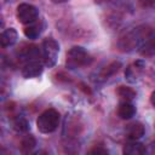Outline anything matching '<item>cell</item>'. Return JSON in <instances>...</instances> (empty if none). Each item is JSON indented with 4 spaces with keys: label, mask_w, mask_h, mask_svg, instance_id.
<instances>
[{
    "label": "cell",
    "mask_w": 155,
    "mask_h": 155,
    "mask_svg": "<svg viewBox=\"0 0 155 155\" xmlns=\"http://www.w3.org/2000/svg\"><path fill=\"white\" fill-rule=\"evenodd\" d=\"M41 48H42L41 53H42V59L45 65L48 68H52L57 62V57L59 52L58 42L52 38H47L42 41Z\"/></svg>",
    "instance_id": "4"
},
{
    "label": "cell",
    "mask_w": 155,
    "mask_h": 155,
    "mask_svg": "<svg viewBox=\"0 0 155 155\" xmlns=\"http://www.w3.org/2000/svg\"><path fill=\"white\" fill-rule=\"evenodd\" d=\"M38 15L39 13H38L36 7L30 4H27V2L19 4L16 10L17 19L22 24H30V23L38 21Z\"/></svg>",
    "instance_id": "5"
},
{
    "label": "cell",
    "mask_w": 155,
    "mask_h": 155,
    "mask_svg": "<svg viewBox=\"0 0 155 155\" xmlns=\"http://www.w3.org/2000/svg\"><path fill=\"white\" fill-rule=\"evenodd\" d=\"M143 68H144V63H143L142 61H137V62H134L133 64L128 65V67L126 68V71H125L126 79H127L130 82H136V80L138 79V76L142 74Z\"/></svg>",
    "instance_id": "8"
},
{
    "label": "cell",
    "mask_w": 155,
    "mask_h": 155,
    "mask_svg": "<svg viewBox=\"0 0 155 155\" xmlns=\"http://www.w3.org/2000/svg\"><path fill=\"white\" fill-rule=\"evenodd\" d=\"M116 93L122 101H127V102L132 101L136 97V92L131 87H127V86H119L116 90Z\"/></svg>",
    "instance_id": "15"
},
{
    "label": "cell",
    "mask_w": 155,
    "mask_h": 155,
    "mask_svg": "<svg viewBox=\"0 0 155 155\" xmlns=\"http://www.w3.org/2000/svg\"><path fill=\"white\" fill-rule=\"evenodd\" d=\"M124 154L126 155H142L145 153V147L137 142V140H131L127 142L125 145H124V149H122Z\"/></svg>",
    "instance_id": "10"
},
{
    "label": "cell",
    "mask_w": 155,
    "mask_h": 155,
    "mask_svg": "<svg viewBox=\"0 0 155 155\" xmlns=\"http://www.w3.org/2000/svg\"><path fill=\"white\" fill-rule=\"evenodd\" d=\"M42 73V64L36 61V59H33V61H28L23 68H22V75L25 78V79H33V78H36L39 76L40 74Z\"/></svg>",
    "instance_id": "6"
},
{
    "label": "cell",
    "mask_w": 155,
    "mask_h": 155,
    "mask_svg": "<svg viewBox=\"0 0 155 155\" xmlns=\"http://www.w3.org/2000/svg\"><path fill=\"white\" fill-rule=\"evenodd\" d=\"M17 41V31L13 28H8L4 30L0 35V44L2 47L12 46Z\"/></svg>",
    "instance_id": "11"
},
{
    "label": "cell",
    "mask_w": 155,
    "mask_h": 155,
    "mask_svg": "<svg viewBox=\"0 0 155 155\" xmlns=\"http://www.w3.org/2000/svg\"><path fill=\"white\" fill-rule=\"evenodd\" d=\"M137 47L142 56L150 57L155 54V30L150 27H138L134 29Z\"/></svg>",
    "instance_id": "1"
},
{
    "label": "cell",
    "mask_w": 155,
    "mask_h": 155,
    "mask_svg": "<svg viewBox=\"0 0 155 155\" xmlns=\"http://www.w3.org/2000/svg\"><path fill=\"white\" fill-rule=\"evenodd\" d=\"M35 145H36L35 138L31 134H27V136H24L22 138L21 144H19V148H21V151L23 154H29L30 151H33V149L35 148Z\"/></svg>",
    "instance_id": "13"
},
{
    "label": "cell",
    "mask_w": 155,
    "mask_h": 155,
    "mask_svg": "<svg viewBox=\"0 0 155 155\" xmlns=\"http://www.w3.org/2000/svg\"><path fill=\"white\" fill-rule=\"evenodd\" d=\"M136 114V108L131 102L124 101L120 103L119 108H117V115L120 119L122 120H128L131 119L133 115Z\"/></svg>",
    "instance_id": "9"
},
{
    "label": "cell",
    "mask_w": 155,
    "mask_h": 155,
    "mask_svg": "<svg viewBox=\"0 0 155 155\" xmlns=\"http://www.w3.org/2000/svg\"><path fill=\"white\" fill-rule=\"evenodd\" d=\"M53 4H63V2H67L68 0H51Z\"/></svg>",
    "instance_id": "20"
},
{
    "label": "cell",
    "mask_w": 155,
    "mask_h": 155,
    "mask_svg": "<svg viewBox=\"0 0 155 155\" xmlns=\"http://www.w3.org/2000/svg\"><path fill=\"white\" fill-rule=\"evenodd\" d=\"M13 128L17 131V132H27L28 128H29V124L28 121L23 117V116H17L15 120H13Z\"/></svg>",
    "instance_id": "16"
},
{
    "label": "cell",
    "mask_w": 155,
    "mask_h": 155,
    "mask_svg": "<svg viewBox=\"0 0 155 155\" xmlns=\"http://www.w3.org/2000/svg\"><path fill=\"white\" fill-rule=\"evenodd\" d=\"M125 133H126V136H127L128 139H131V140H138L144 134V126L140 122L128 124L125 127Z\"/></svg>",
    "instance_id": "7"
},
{
    "label": "cell",
    "mask_w": 155,
    "mask_h": 155,
    "mask_svg": "<svg viewBox=\"0 0 155 155\" xmlns=\"http://www.w3.org/2000/svg\"><path fill=\"white\" fill-rule=\"evenodd\" d=\"M150 103H151V105L155 108V91H153V93H151V96H150Z\"/></svg>",
    "instance_id": "19"
},
{
    "label": "cell",
    "mask_w": 155,
    "mask_h": 155,
    "mask_svg": "<svg viewBox=\"0 0 155 155\" xmlns=\"http://www.w3.org/2000/svg\"><path fill=\"white\" fill-rule=\"evenodd\" d=\"M59 125V113L56 109H46L42 111L38 120L36 126L41 133H52Z\"/></svg>",
    "instance_id": "3"
},
{
    "label": "cell",
    "mask_w": 155,
    "mask_h": 155,
    "mask_svg": "<svg viewBox=\"0 0 155 155\" xmlns=\"http://www.w3.org/2000/svg\"><path fill=\"white\" fill-rule=\"evenodd\" d=\"M92 62L88 52L81 46H74L67 52L65 64L69 69H76L81 67H86Z\"/></svg>",
    "instance_id": "2"
},
{
    "label": "cell",
    "mask_w": 155,
    "mask_h": 155,
    "mask_svg": "<svg viewBox=\"0 0 155 155\" xmlns=\"http://www.w3.org/2000/svg\"><path fill=\"white\" fill-rule=\"evenodd\" d=\"M138 2L143 6V7H150L155 4V0H138Z\"/></svg>",
    "instance_id": "17"
},
{
    "label": "cell",
    "mask_w": 155,
    "mask_h": 155,
    "mask_svg": "<svg viewBox=\"0 0 155 155\" xmlns=\"http://www.w3.org/2000/svg\"><path fill=\"white\" fill-rule=\"evenodd\" d=\"M108 151L105 149H102V148H93L90 150V154H107Z\"/></svg>",
    "instance_id": "18"
},
{
    "label": "cell",
    "mask_w": 155,
    "mask_h": 155,
    "mask_svg": "<svg viewBox=\"0 0 155 155\" xmlns=\"http://www.w3.org/2000/svg\"><path fill=\"white\" fill-rule=\"evenodd\" d=\"M120 68H121V63L117 62V61H114V62L109 63V64L99 73V80H107V79H109L111 75H114L115 73H117Z\"/></svg>",
    "instance_id": "12"
},
{
    "label": "cell",
    "mask_w": 155,
    "mask_h": 155,
    "mask_svg": "<svg viewBox=\"0 0 155 155\" xmlns=\"http://www.w3.org/2000/svg\"><path fill=\"white\" fill-rule=\"evenodd\" d=\"M96 2H98V4H102V2H105V1H108V0H94Z\"/></svg>",
    "instance_id": "21"
},
{
    "label": "cell",
    "mask_w": 155,
    "mask_h": 155,
    "mask_svg": "<svg viewBox=\"0 0 155 155\" xmlns=\"http://www.w3.org/2000/svg\"><path fill=\"white\" fill-rule=\"evenodd\" d=\"M23 31L28 39H36L41 33V25L35 21L30 24H27V27L24 28Z\"/></svg>",
    "instance_id": "14"
}]
</instances>
